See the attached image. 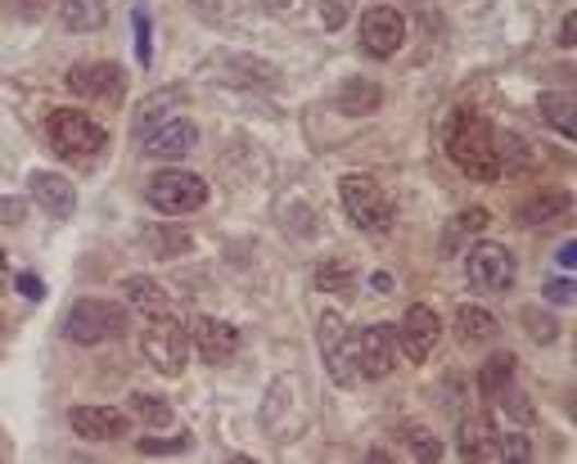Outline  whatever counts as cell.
<instances>
[{"label":"cell","instance_id":"26","mask_svg":"<svg viewBox=\"0 0 577 464\" xmlns=\"http://www.w3.org/2000/svg\"><path fill=\"white\" fill-rule=\"evenodd\" d=\"M402 442H406V451H411L419 464H438V460H442V442H438L429 429H419V424H406V429H402Z\"/></svg>","mask_w":577,"mask_h":464},{"label":"cell","instance_id":"40","mask_svg":"<svg viewBox=\"0 0 577 464\" xmlns=\"http://www.w3.org/2000/svg\"><path fill=\"white\" fill-rule=\"evenodd\" d=\"M559 46H564V50H573V46H577V14H573V10H568V14H564V23H559Z\"/></svg>","mask_w":577,"mask_h":464},{"label":"cell","instance_id":"43","mask_svg":"<svg viewBox=\"0 0 577 464\" xmlns=\"http://www.w3.org/2000/svg\"><path fill=\"white\" fill-rule=\"evenodd\" d=\"M5 270H10V257H5V253H0V276H5Z\"/></svg>","mask_w":577,"mask_h":464},{"label":"cell","instance_id":"25","mask_svg":"<svg viewBox=\"0 0 577 464\" xmlns=\"http://www.w3.org/2000/svg\"><path fill=\"white\" fill-rule=\"evenodd\" d=\"M353 285H357V270H353L348 262H338V257H330V262L316 270V289H321V293H353Z\"/></svg>","mask_w":577,"mask_h":464},{"label":"cell","instance_id":"27","mask_svg":"<svg viewBox=\"0 0 577 464\" xmlns=\"http://www.w3.org/2000/svg\"><path fill=\"white\" fill-rule=\"evenodd\" d=\"M145 244H149L153 253H159V257H176V253L189 248V235H185L181 225H153L149 235H145Z\"/></svg>","mask_w":577,"mask_h":464},{"label":"cell","instance_id":"6","mask_svg":"<svg viewBox=\"0 0 577 464\" xmlns=\"http://www.w3.org/2000/svg\"><path fill=\"white\" fill-rule=\"evenodd\" d=\"M145 199L159 212H168V217H185V212H195V208L208 204V181L195 176V172L168 167V172H159L145 185Z\"/></svg>","mask_w":577,"mask_h":464},{"label":"cell","instance_id":"18","mask_svg":"<svg viewBox=\"0 0 577 464\" xmlns=\"http://www.w3.org/2000/svg\"><path fill=\"white\" fill-rule=\"evenodd\" d=\"M568 208H573L568 189H542V195H532L528 204H519V225H546V221L564 217Z\"/></svg>","mask_w":577,"mask_h":464},{"label":"cell","instance_id":"16","mask_svg":"<svg viewBox=\"0 0 577 464\" xmlns=\"http://www.w3.org/2000/svg\"><path fill=\"white\" fill-rule=\"evenodd\" d=\"M321 357H325V370L334 374V383H343V388L357 383V370L348 361V343H343V321L334 312L321 316Z\"/></svg>","mask_w":577,"mask_h":464},{"label":"cell","instance_id":"32","mask_svg":"<svg viewBox=\"0 0 577 464\" xmlns=\"http://www.w3.org/2000/svg\"><path fill=\"white\" fill-rule=\"evenodd\" d=\"M195 446V438L181 433V438H136V451L140 455H185Z\"/></svg>","mask_w":577,"mask_h":464},{"label":"cell","instance_id":"11","mask_svg":"<svg viewBox=\"0 0 577 464\" xmlns=\"http://www.w3.org/2000/svg\"><path fill=\"white\" fill-rule=\"evenodd\" d=\"M64 86L86 100H118L123 95V68L118 63H72L64 72Z\"/></svg>","mask_w":577,"mask_h":464},{"label":"cell","instance_id":"15","mask_svg":"<svg viewBox=\"0 0 577 464\" xmlns=\"http://www.w3.org/2000/svg\"><path fill=\"white\" fill-rule=\"evenodd\" d=\"M27 189H32V199L42 204L55 221H68L72 208H77V189H72L59 172H32V176H27Z\"/></svg>","mask_w":577,"mask_h":464},{"label":"cell","instance_id":"38","mask_svg":"<svg viewBox=\"0 0 577 464\" xmlns=\"http://www.w3.org/2000/svg\"><path fill=\"white\" fill-rule=\"evenodd\" d=\"M19 293H23L27 302H42V298H46V280L32 276V270H23V276H19Z\"/></svg>","mask_w":577,"mask_h":464},{"label":"cell","instance_id":"13","mask_svg":"<svg viewBox=\"0 0 577 464\" xmlns=\"http://www.w3.org/2000/svg\"><path fill=\"white\" fill-rule=\"evenodd\" d=\"M189 338H195L199 357H204L208 366H226L230 357L240 352V329L230 325V321H217V316H199L195 329H189Z\"/></svg>","mask_w":577,"mask_h":464},{"label":"cell","instance_id":"44","mask_svg":"<svg viewBox=\"0 0 577 464\" xmlns=\"http://www.w3.org/2000/svg\"><path fill=\"white\" fill-rule=\"evenodd\" d=\"M0 329H5V321H0Z\"/></svg>","mask_w":577,"mask_h":464},{"label":"cell","instance_id":"17","mask_svg":"<svg viewBox=\"0 0 577 464\" xmlns=\"http://www.w3.org/2000/svg\"><path fill=\"white\" fill-rule=\"evenodd\" d=\"M455 446H460V455H465V460H496V429L483 415H470V419H460Z\"/></svg>","mask_w":577,"mask_h":464},{"label":"cell","instance_id":"3","mask_svg":"<svg viewBox=\"0 0 577 464\" xmlns=\"http://www.w3.org/2000/svg\"><path fill=\"white\" fill-rule=\"evenodd\" d=\"M338 195H343V208H348L353 225L366 230V235H383V230L393 225V217H397L393 199L383 195V185L370 181V176H357V172L343 176L338 181Z\"/></svg>","mask_w":577,"mask_h":464},{"label":"cell","instance_id":"31","mask_svg":"<svg viewBox=\"0 0 577 464\" xmlns=\"http://www.w3.org/2000/svg\"><path fill=\"white\" fill-rule=\"evenodd\" d=\"M487 208H465V212H460L455 221H451V230H447V253L455 248V240L460 235H478V230H487Z\"/></svg>","mask_w":577,"mask_h":464},{"label":"cell","instance_id":"21","mask_svg":"<svg viewBox=\"0 0 577 464\" xmlns=\"http://www.w3.org/2000/svg\"><path fill=\"white\" fill-rule=\"evenodd\" d=\"M123 293H127V302L136 306V312H149V316L168 312V293H163V285H159V280H149V276H131V280H123Z\"/></svg>","mask_w":577,"mask_h":464},{"label":"cell","instance_id":"4","mask_svg":"<svg viewBox=\"0 0 577 464\" xmlns=\"http://www.w3.org/2000/svg\"><path fill=\"white\" fill-rule=\"evenodd\" d=\"M46 136L55 144V153H64V159H95V153L108 149V131L86 118V113L77 108H55L46 118Z\"/></svg>","mask_w":577,"mask_h":464},{"label":"cell","instance_id":"10","mask_svg":"<svg viewBox=\"0 0 577 464\" xmlns=\"http://www.w3.org/2000/svg\"><path fill=\"white\" fill-rule=\"evenodd\" d=\"M438 338H442V321H438L434 306H425V302L406 306V316H402V325H397L402 352H406L411 361H425L434 347H438Z\"/></svg>","mask_w":577,"mask_h":464},{"label":"cell","instance_id":"7","mask_svg":"<svg viewBox=\"0 0 577 464\" xmlns=\"http://www.w3.org/2000/svg\"><path fill=\"white\" fill-rule=\"evenodd\" d=\"M465 276L478 293H510L519 280V262L506 244H474L465 253Z\"/></svg>","mask_w":577,"mask_h":464},{"label":"cell","instance_id":"23","mask_svg":"<svg viewBox=\"0 0 577 464\" xmlns=\"http://www.w3.org/2000/svg\"><path fill=\"white\" fill-rule=\"evenodd\" d=\"M455 334H460V343H492L496 338V316L483 312V306H460Z\"/></svg>","mask_w":577,"mask_h":464},{"label":"cell","instance_id":"24","mask_svg":"<svg viewBox=\"0 0 577 464\" xmlns=\"http://www.w3.org/2000/svg\"><path fill=\"white\" fill-rule=\"evenodd\" d=\"M383 104V91L374 86V82H348L343 86V95H338V113H348V118H361V113H374Z\"/></svg>","mask_w":577,"mask_h":464},{"label":"cell","instance_id":"42","mask_svg":"<svg viewBox=\"0 0 577 464\" xmlns=\"http://www.w3.org/2000/svg\"><path fill=\"white\" fill-rule=\"evenodd\" d=\"M559 266H564V270L577 266V240H564V244H559Z\"/></svg>","mask_w":577,"mask_h":464},{"label":"cell","instance_id":"35","mask_svg":"<svg viewBox=\"0 0 577 464\" xmlns=\"http://www.w3.org/2000/svg\"><path fill=\"white\" fill-rule=\"evenodd\" d=\"M523 325H528V334H532L536 343H551V338L559 334L555 316H542V312H536V306H528V312H523Z\"/></svg>","mask_w":577,"mask_h":464},{"label":"cell","instance_id":"19","mask_svg":"<svg viewBox=\"0 0 577 464\" xmlns=\"http://www.w3.org/2000/svg\"><path fill=\"white\" fill-rule=\"evenodd\" d=\"M515 357L510 352H492L483 366H478V393L487 397V402H496V397H501L506 388H510V383H515Z\"/></svg>","mask_w":577,"mask_h":464},{"label":"cell","instance_id":"36","mask_svg":"<svg viewBox=\"0 0 577 464\" xmlns=\"http://www.w3.org/2000/svg\"><path fill=\"white\" fill-rule=\"evenodd\" d=\"M0 10L14 14V19H23V23H32V19L46 14V0H0Z\"/></svg>","mask_w":577,"mask_h":464},{"label":"cell","instance_id":"37","mask_svg":"<svg viewBox=\"0 0 577 464\" xmlns=\"http://www.w3.org/2000/svg\"><path fill=\"white\" fill-rule=\"evenodd\" d=\"M348 14H353L348 0H321V23H325L330 32H338L343 23H348Z\"/></svg>","mask_w":577,"mask_h":464},{"label":"cell","instance_id":"9","mask_svg":"<svg viewBox=\"0 0 577 464\" xmlns=\"http://www.w3.org/2000/svg\"><path fill=\"white\" fill-rule=\"evenodd\" d=\"M402 42H406V23H402L397 10L374 5V10L361 14V50L370 59H393L402 50Z\"/></svg>","mask_w":577,"mask_h":464},{"label":"cell","instance_id":"41","mask_svg":"<svg viewBox=\"0 0 577 464\" xmlns=\"http://www.w3.org/2000/svg\"><path fill=\"white\" fill-rule=\"evenodd\" d=\"M546 302H555V306L573 302V285H568V280H551V285H546Z\"/></svg>","mask_w":577,"mask_h":464},{"label":"cell","instance_id":"33","mask_svg":"<svg viewBox=\"0 0 577 464\" xmlns=\"http://www.w3.org/2000/svg\"><path fill=\"white\" fill-rule=\"evenodd\" d=\"M523 464V460H532V442L528 438H519V433H496V464Z\"/></svg>","mask_w":577,"mask_h":464},{"label":"cell","instance_id":"8","mask_svg":"<svg viewBox=\"0 0 577 464\" xmlns=\"http://www.w3.org/2000/svg\"><path fill=\"white\" fill-rule=\"evenodd\" d=\"M348 361L361 379H389L397 366V329L393 325H370L357 329L348 343Z\"/></svg>","mask_w":577,"mask_h":464},{"label":"cell","instance_id":"12","mask_svg":"<svg viewBox=\"0 0 577 464\" xmlns=\"http://www.w3.org/2000/svg\"><path fill=\"white\" fill-rule=\"evenodd\" d=\"M68 419H72L77 438H86V442H118L131 433V415L118 406H77Z\"/></svg>","mask_w":577,"mask_h":464},{"label":"cell","instance_id":"14","mask_svg":"<svg viewBox=\"0 0 577 464\" xmlns=\"http://www.w3.org/2000/svg\"><path fill=\"white\" fill-rule=\"evenodd\" d=\"M195 144H199V127L189 118H172L163 127L145 131V153H149V159H185Z\"/></svg>","mask_w":577,"mask_h":464},{"label":"cell","instance_id":"29","mask_svg":"<svg viewBox=\"0 0 577 464\" xmlns=\"http://www.w3.org/2000/svg\"><path fill=\"white\" fill-rule=\"evenodd\" d=\"M496 159H501V167L506 172H523V167H532V153H528V144L510 131V136H496Z\"/></svg>","mask_w":577,"mask_h":464},{"label":"cell","instance_id":"22","mask_svg":"<svg viewBox=\"0 0 577 464\" xmlns=\"http://www.w3.org/2000/svg\"><path fill=\"white\" fill-rule=\"evenodd\" d=\"M542 118H546L564 140H573V136H577V100H573V95H559V91H546V95H542Z\"/></svg>","mask_w":577,"mask_h":464},{"label":"cell","instance_id":"5","mask_svg":"<svg viewBox=\"0 0 577 464\" xmlns=\"http://www.w3.org/2000/svg\"><path fill=\"white\" fill-rule=\"evenodd\" d=\"M140 352H145V361L159 370V374H172V379H176V374L185 370V361H189V329H185L176 316L159 312L153 321H145Z\"/></svg>","mask_w":577,"mask_h":464},{"label":"cell","instance_id":"20","mask_svg":"<svg viewBox=\"0 0 577 464\" xmlns=\"http://www.w3.org/2000/svg\"><path fill=\"white\" fill-rule=\"evenodd\" d=\"M59 14H64V27H72V32H95V27H104L108 5L104 0H59Z\"/></svg>","mask_w":577,"mask_h":464},{"label":"cell","instance_id":"39","mask_svg":"<svg viewBox=\"0 0 577 464\" xmlns=\"http://www.w3.org/2000/svg\"><path fill=\"white\" fill-rule=\"evenodd\" d=\"M23 199H0V221H5V225H19L23 221Z\"/></svg>","mask_w":577,"mask_h":464},{"label":"cell","instance_id":"1","mask_svg":"<svg viewBox=\"0 0 577 464\" xmlns=\"http://www.w3.org/2000/svg\"><path fill=\"white\" fill-rule=\"evenodd\" d=\"M447 153L451 163L465 172L470 181H496L501 176V159H496V131L487 127L483 113L474 108H460L451 118V131H447Z\"/></svg>","mask_w":577,"mask_h":464},{"label":"cell","instance_id":"34","mask_svg":"<svg viewBox=\"0 0 577 464\" xmlns=\"http://www.w3.org/2000/svg\"><path fill=\"white\" fill-rule=\"evenodd\" d=\"M496 402H501V410H506L510 419H519V424H532V419H536V410L528 406V397L515 388V383H510V388H506L501 397H496Z\"/></svg>","mask_w":577,"mask_h":464},{"label":"cell","instance_id":"2","mask_svg":"<svg viewBox=\"0 0 577 464\" xmlns=\"http://www.w3.org/2000/svg\"><path fill=\"white\" fill-rule=\"evenodd\" d=\"M64 334L72 343H108V338H123L127 334V306L118 302H104V298H82L64 312Z\"/></svg>","mask_w":577,"mask_h":464},{"label":"cell","instance_id":"30","mask_svg":"<svg viewBox=\"0 0 577 464\" xmlns=\"http://www.w3.org/2000/svg\"><path fill=\"white\" fill-rule=\"evenodd\" d=\"M131 27H136V59L149 68L153 63V19H149V5L131 10Z\"/></svg>","mask_w":577,"mask_h":464},{"label":"cell","instance_id":"28","mask_svg":"<svg viewBox=\"0 0 577 464\" xmlns=\"http://www.w3.org/2000/svg\"><path fill=\"white\" fill-rule=\"evenodd\" d=\"M131 415L140 424H153V429H163V424H172V406L163 397H153V393H131Z\"/></svg>","mask_w":577,"mask_h":464}]
</instances>
